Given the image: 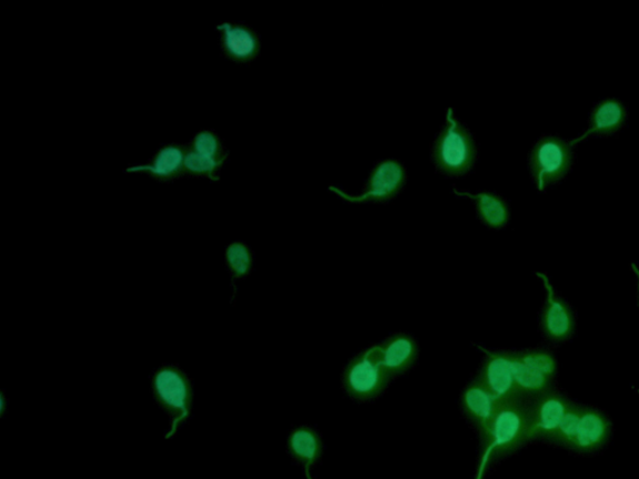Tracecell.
Here are the masks:
<instances>
[{"label": "cell", "mask_w": 639, "mask_h": 479, "mask_svg": "<svg viewBox=\"0 0 639 479\" xmlns=\"http://www.w3.org/2000/svg\"><path fill=\"white\" fill-rule=\"evenodd\" d=\"M186 144L189 150L196 151L201 156L224 160L230 159V150L226 146L224 140H222L217 130L211 128L199 129Z\"/></svg>", "instance_id": "obj_21"}, {"label": "cell", "mask_w": 639, "mask_h": 479, "mask_svg": "<svg viewBox=\"0 0 639 479\" xmlns=\"http://www.w3.org/2000/svg\"><path fill=\"white\" fill-rule=\"evenodd\" d=\"M377 345L383 369L391 379L410 371L419 359V343L409 333H393Z\"/></svg>", "instance_id": "obj_12"}, {"label": "cell", "mask_w": 639, "mask_h": 479, "mask_svg": "<svg viewBox=\"0 0 639 479\" xmlns=\"http://www.w3.org/2000/svg\"><path fill=\"white\" fill-rule=\"evenodd\" d=\"M627 118V108L620 99H602L595 104L590 116H588L587 128L583 134L573 140L577 144L578 141H582L590 137L613 136L623 128Z\"/></svg>", "instance_id": "obj_14"}, {"label": "cell", "mask_w": 639, "mask_h": 479, "mask_svg": "<svg viewBox=\"0 0 639 479\" xmlns=\"http://www.w3.org/2000/svg\"><path fill=\"white\" fill-rule=\"evenodd\" d=\"M408 182V169L398 159H382L375 162L359 196L330 187L329 190L350 203H385L399 196Z\"/></svg>", "instance_id": "obj_6"}, {"label": "cell", "mask_w": 639, "mask_h": 479, "mask_svg": "<svg viewBox=\"0 0 639 479\" xmlns=\"http://www.w3.org/2000/svg\"><path fill=\"white\" fill-rule=\"evenodd\" d=\"M460 405L465 419L481 438L489 430L493 417L502 403L475 377L471 382L465 386Z\"/></svg>", "instance_id": "obj_10"}, {"label": "cell", "mask_w": 639, "mask_h": 479, "mask_svg": "<svg viewBox=\"0 0 639 479\" xmlns=\"http://www.w3.org/2000/svg\"><path fill=\"white\" fill-rule=\"evenodd\" d=\"M481 349L483 353L478 379L500 403L519 402L522 399L515 381L511 351Z\"/></svg>", "instance_id": "obj_7"}, {"label": "cell", "mask_w": 639, "mask_h": 479, "mask_svg": "<svg viewBox=\"0 0 639 479\" xmlns=\"http://www.w3.org/2000/svg\"><path fill=\"white\" fill-rule=\"evenodd\" d=\"M455 196L469 198L475 203L476 216L486 228L501 230L509 226L511 210L509 202L499 193L486 190L481 192H470L453 188Z\"/></svg>", "instance_id": "obj_15"}, {"label": "cell", "mask_w": 639, "mask_h": 479, "mask_svg": "<svg viewBox=\"0 0 639 479\" xmlns=\"http://www.w3.org/2000/svg\"><path fill=\"white\" fill-rule=\"evenodd\" d=\"M153 393L161 410L169 416L167 440L177 435L191 410V386L184 372L176 366H164L153 377Z\"/></svg>", "instance_id": "obj_5"}, {"label": "cell", "mask_w": 639, "mask_h": 479, "mask_svg": "<svg viewBox=\"0 0 639 479\" xmlns=\"http://www.w3.org/2000/svg\"><path fill=\"white\" fill-rule=\"evenodd\" d=\"M256 255L247 242L232 241L228 245L224 251L226 268L230 275L231 287L234 289V299L237 293V281L246 280L250 277L253 270V262H256Z\"/></svg>", "instance_id": "obj_18"}, {"label": "cell", "mask_w": 639, "mask_h": 479, "mask_svg": "<svg viewBox=\"0 0 639 479\" xmlns=\"http://www.w3.org/2000/svg\"><path fill=\"white\" fill-rule=\"evenodd\" d=\"M571 406L572 403L563 399L562 396L552 392L539 397V400L530 409V441L535 438L552 441L557 428Z\"/></svg>", "instance_id": "obj_13"}, {"label": "cell", "mask_w": 639, "mask_h": 479, "mask_svg": "<svg viewBox=\"0 0 639 479\" xmlns=\"http://www.w3.org/2000/svg\"><path fill=\"white\" fill-rule=\"evenodd\" d=\"M537 277L543 282L547 293L541 320L542 331L546 338L551 341H565L571 338L575 329L573 315L570 306L557 297L547 275L537 273Z\"/></svg>", "instance_id": "obj_11"}, {"label": "cell", "mask_w": 639, "mask_h": 479, "mask_svg": "<svg viewBox=\"0 0 639 479\" xmlns=\"http://www.w3.org/2000/svg\"><path fill=\"white\" fill-rule=\"evenodd\" d=\"M632 269H633V272L636 273L637 281H638V300H639V269L636 267V265H632Z\"/></svg>", "instance_id": "obj_24"}, {"label": "cell", "mask_w": 639, "mask_h": 479, "mask_svg": "<svg viewBox=\"0 0 639 479\" xmlns=\"http://www.w3.org/2000/svg\"><path fill=\"white\" fill-rule=\"evenodd\" d=\"M186 156V142H167L160 146L143 164L127 167L123 174L146 176L161 186H170L184 179Z\"/></svg>", "instance_id": "obj_8"}, {"label": "cell", "mask_w": 639, "mask_h": 479, "mask_svg": "<svg viewBox=\"0 0 639 479\" xmlns=\"http://www.w3.org/2000/svg\"><path fill=\"white\" fill-rule=\"evenodd\" d=\"M228 161L229 160L201 156L187 148L184 179H206L219 183L221 181V171Z\"/></svg>", "instance_id": "obj_19"}, {"label": "cell", "mask_w": 639, "mask_h": 479, "mask_svg": "<svg viewBox=\"0 0 639 479\" xmlns=\"http://www.w3.org/2000/svg\"><path fill=\"white\" fill-rule=\"evenodd\" d=\"M288 451L292 460L302 466L306 478L313 479L312 468L320 462L323 453V443L316 428H293L288 438Z\"/></svg>", "instance_id": "obj_16"}, {"label": "cell", "mask_w": 639, "mask_h": 479, "mask_svg": "<svg viewBox=\"0 0 639 479\" xmlns=\"http://www.w3.org/2000/svg\"><path fill=\"white\" fill-rule=\"evenodd\" d=\"M639 392V391H638Z\"/></svg>", "instance_id": "obj_25"}, {"label": "cell", "mask_w": 639, "mask_h": 479, "mask_svg": "<svg viewBox=\"0 0 639 479\" xmlns=\"http://www.w3.org/2000/svg\"><path fill=\"white\" fill-rule=\"evenodd\" d=\"M611 435V423L600 411L582 409L573 450L591 452L601 448Z\"/></svg>", "instance_id": "obj_17"}, {"label": "cell", "mask_w": 639, "mask_h": 479, "mask_svg": "<svg viewBox=\"0 0 639 479\" xmlns=\"http://www.w3.org/2000/svg\"><path fill=\"white\" fill-rule=\"evenodd\" d=\"M222 57L237 66H250L261 54V37L256 28L226 20L216 26Z\"/></svg>", "instance_id": "obj_9"}, {"label": "cell", "mask_w": 639, "mask_h": 479, "mask_svg": "<svg viewBox=\"0 0 639 479\" xmlns=\"http://www.w3.org/2000/svg\"><path fill=\"white\" fill-rule=\"evenodd\" d=\"M575 147V140L559 136H542L537 139L527 158L537 190L542 192L566 178L573 166Z\"/></svg>", "instance_id": "obj_3"}, {"label": "cell", "mask_w": 639, "mask_h": 479, "mask_svg": "<svg viewBox=\"0 0 639 479\" xmlns=\"http://www.w3.org/2000/svg\"><path fill=\"white\" fill-rule=\"evenodd\" d=\"M478 157L479 150L471 130L450 108L431 146V160L436 171L449 178L468 176Z\"/></svg>", "instance_id": "obj_2"}, {"label": "cell", "mask_w": 639, "mask_h": 479, "mask_svg": "<svg viewBox=\"0 0 639 479\" xmlns=\"http://www.w3.org/2000/svg\"><path fill=\"white\" fill-rule=\"evenodd\" d=\"M530 409L521 401L502 403L489 430L481 437L480 462L475 479H482L496 460L530 441Z\"/></svg>", "instance_id": "obj_1"}, {"label": "cell", "mask_w": 639, "mask_h": 479, "mask_svg": "<svg viewBox=\"0 0 639 479\" xmlns=\"http://www.w3.org/2000/svg\"><path fill=\"white\" fill-rule=\"evenodd\" d=\"M513 355L517 360L521 361L532 371L539 372L546 377H550V379H553L557 370V363L553 356L549 351L532 349L513 351Z\"/></svg>", "instance_id": "obj_22"}, {"label": "cell", "mask_w": 639, "mask_h": 479, "mask_svg": "<svg viewBox=\"0 0 639 479\" xmlns=\"http://www.w3.org/2000/svg\"><path fill=\"white\" fill-rule=\"evenodd\" d=\"M391 380L381 363L378 345L355 355L342 372L343 391L359 402L377 400Z\"/></svg>", "instance_id": "obj_4"}, {"label": "cell", "mask_w": 639, "mask_h": 479, "mask_svg": "<svg viewBox=\"0 0 639 479\" xmlns=\"http://www.w3.org/2000/svg\"><path fill=\"white\" fill-rule=\"evenodd\" d=\"M581 412L582 407L575 405L568 409L559 428H557L552 442L572 448L578 432V426H580Z\"/></svg>", "instance_id": "obj_23"}, {"label": "cell", "mask_w": 639, "mask_h": 479, "mask_svg": "<svg viewBox=\"0 0 639 479\" xmlns=\"http://www.w3.org/2000/svg\"><path fill=\"white\" fill-rule=\"evenodd\" d=\"M515 381L517 389L522 397L525 396H543L551 392L552 379L539 372H535L529 367L515 358L511 351Z\"/></svg>", "instance_id": "obj_20"}]
</instances>
